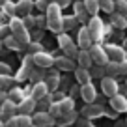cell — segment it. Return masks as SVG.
Masks as SVG:
<instances>
[{
	"label": "cell",
	"mask_w": 127,
	"mask_h": 127,
	"mask_svg": "<svg viewBox=\"0 0 127 127\" xmlns=\"http://www.w3.org/2000/svg\"><path fill=\"white\" fill-rule=\"evenodd\" d=\"M28 51H30L32 56H34V54H37V52H41V45L39 43H30L28 45Z\"/></svg>",
	"instance_id": "60d3db41"
},
{
	"label": "cell",
	"mask_w": 127,
	"mask_h": 127,
	"mask_svg": "<svg viewBox=\"0 0 127 127\" xmlns=\"http://www.w3.org/2000/svg\"><path fill=\"white\" fill-rule=\"evenodd\" d=\"M58 45H60V49L65 52L67 58H77V54H79V47L73 43V39L69 36L60 34V36H58Z\"/></svg>",
	"instance_id": "7a4b0ae2"
},
{
	"label": "cell",
	"mask_w": 127,
	"mask_h": 127,
	"mask_svg": "<svg viewBox=\"0 0 127 127\" xmlns=\"http://www.w3.org/2000/svg\"><path fill=\"white\" fill-rule=\"evenodd\" d=\"M32 123V116L28 114H17L15 118L6 120V127H30Z\"/></svg>",
	"instance_id": "52a82bcc"
},
{
	"label": "cell",
	"mask_w": 127,
	"mask_h": 127,
	"mask_svg": "<svg viewBox=\"0 0 127 127\" xmlns=\"http://www.w3.org/2000/svg\"><path fill=\"white\" fill-rule=\"evenodd\" d=\"M8 99H9V101H13V103H17V105H19L21 101L24 99V94H23V90H19V88H13V90L9 92Z\"/></svg>",
	"instance_id": "f1b7e54d"
},
{
	"label": "cell",
	"mask_w": 127,
	"mask_h": 127,
	"mask_svg": "<svg viewBox=\"0 0 127 127\" xmlns=\"http://www.w3.org/2000/svg\"><path fill=\"white\" fill-rule=\"evenodd\" d=\"M51 103H52V97H45V99H41V101H37V108H39V112H49V107H51Z\"/></svg>",
	"instance_id": "d6a6232c"
},
{
	"label": "cell",
	"mask_w": 127,
	"mask_h": 127,
	"mask_svg": "<svg viewBox=\"0 0 127 127\" xmlns=\"http://www.w3.org/2000/svg\"><path fill=\"white\" fill-rule=\"evenodd\" d=\"M6 99H8V95H6V92H2V90H0V105L4 103Z\"/></svg>",
	"instance_id": "c3c4849f"
},
{
	"label": "cell",
	"mask_w": 127,
	"mask_h": 127,
	"mask_svg": "<svg viewBox=\"0 0 127 127\" xmlns=\"http://www.w3.org/2000/svg\"><path fill=\"white\" fill-rule=\"evenodd\" d=\"M114 2H120V0H114Z\"/></svg>",
	"instance_id": "9f6ffc18"
},
{
	"label": "cell",
	"mask_w": 127,
	"mask_h": 127,
	"mask_svg": "<svg viewBox=\"0 0 127 127\" xmlns=\"http://www.w3.org/2000/svg\"><path fill=\"white\" fill-rule=\"evenodd\" d=\"M13 86V79L9 75H0V90L4 88H11Z\"/></svg>",
	"instance_id": "836d02e7"
},
{
	"label": "cell",
	"mask_w": 127,
	"mask_h": 127,
	"mask_svg": "<svg viewBox=\"0 0 127 127\" xmlns=\"http://www.w3.org/2000/svg\"><path fill=\"white\" fill-rule=\"evenodd\" d=\"M17 110H19V105L13 103V101H9V99H6L4 103L0 105V116H2V118H6V120L15 118V116H17Z\"/></svg>",
	"instance_id": "9c48e42d"
},
{
	"label": "cell",
	"mask_w": 127,
	"mask_h": 127,
	"mask_svg": "<svg viewBox=\"0 0 127 127\" xmlns=\"http://www.w3.org/2000/svg\"><path fill=\"white\" fill-rule=\"evenodd\" d=\"M54 64H56V67L62 69V71H75V69H77V65H75V62H73V58H67V56L56 58Z\"/></svg>",
	"instance_id": "ac0fdd59"
},
{
	"label": "cell",
	"mask_w": 127,
	"mask_h": 127,
	"mask_svg": "<svg viewBox=\"0 0 127 127\" xmlns=\"http://www.w3.org/2000/svg\"><path fill=\"white\" fill-rule=\"evenodd\" d=\"M4 43H6V47L11 49V51H19V49H21V43L15 39V36H8L4 39Z\"/></svg>",
	"instance_id": "1f68e13d"
},
{
	"label": "cell",
	"mask_w": 127,
	"mask_h": 127,
	"mask_svg": "<svg viewBox=\"0 0 127 127\" xmlns=\"http://www.w3.org/2000/svg\"><path fill=\"white\" fill-rule=\"evenodd\" d=\"M84 2V6H86V9H88V13H90L92 17L95 15V13L99 11V0H82Z\"/></svg>",
	"instance_id": "4316f807"
},
{
	"label": "cell",
	"mask_w": 127,
	"mask_h": 127,
	"mask_svg": "<svg viewBox=\"0 0 127 127\" xmlns=\"http://www.w3.org/2000/svg\"><path fill=\"white\" fill-rule=\"evenodd\" d=\"M49 95V86H47V82H36L34 84V88H32V97L36 101H41V99H45Z\"/></svg>",
	"instance_id": "9a60e30c"
},
{
	"label": "cell",
	"mask_w": 127,
	"mask_h": 127,
	"mask_svg": "<svg viewBox=\"0 0 127 127\" xmlns=\"http://www.w3.org/2000/svg\"><path fill=\"white\" fill-rule=\"evenodd\" d=\"M45 13H47V19H60V6L56 2H52Z\"/></svg>",
	"instance_id": "83f0119b"
},
{
	"label": "cell",
	"mask_w": 127,
	"mask_h": 127,
	"mask_svg": "<svg viewBox=\"0 0 127 127\" xmlns=\"http://www.w3.org/2000/svg\"><path fill=\"white\" fill-rule=\"evenodd\" d=\"M77 17H65L64 19V30H69V28H75L77 26Z\"/></svg>",
	"instance_id": "8d00e7d4"
},
{
	"label": "cell",
	"mask_w": 127,
	"mask_h": 127,
	"mask_svg": "<svg viewBox=\"0 0 127 127\" xmlns=\"http://www.w3.org/2000/svg\"><path fill=\"white\" fill-rule=\"evenodd\" d=\"M67 2H69V0H58V2H56V4H58L60 8H62V6H65V4H67Z\"/></svg>",
	"instance_id": "f907efd6"
},
{
	"label": "cell",
	"mask_w": 127,
	"mask_h": 127,
	"mask_svg": "<svg viewBox=\"0 0 127 127\" xmlns=\"http://www.w3.org/2000/svg\"><path fill=\"white\" fill-rule=\"evenodd\" d=\"M6 32H8L6 26H0V37H4V39H6Z\"/></svg>",
	"instance_id": "681fc988"
},
{
	"label": "cell",
	"mask_w": 127,
	"mask_h": 127,
	"mask_svg": "<svg viewBox=\"0 0 127 127\" xmlns=\"http://www.w3.org/2000/svg\"><path fill=\"white\" fill-rule=\"evenodd\" d=\"M75 79H77V82H79L80 86H84V84L92 82V73L88 71V69H84V67H77L75 69Z\"/></svg>",
	"instance_id": "ffe728a7"
},
{
	"label": "cell",
	"mask_w": 127,
	"mask_h": 127,
	"mask_svg": "<svg viewBox=\"0 0 127 127\" xmlns=\"http://www.w3.org/2000/svg\"><path fill=\"white\" fill-rule=\"evenodd\" d=\"M125 84H127V79H125Z\"/></svg>",
	"instance_id": "680465c9"
},
{
	"label": "cell",
	"mask_w": 127,
	"mask_h": 127,
	"mask_svg": "<svg viewBox=\"0 0 127 127\" xmlns=\"http://www.w3.org/2000/svg\"><path fill=\"white\" fill-rule=\"evenodd\" d=\"M105 69H107V73H108V77H118V75H122V71H120V64L118 62H108L107 65H105Z\"/></svg>",
	"instance_id": "d4e9b609"
},
{
	"label": "cell",
	"mask_w": 127,
	"mask_h": 127,
	"mask_svg": "<svg viewBox=\"0 0 127 127\" xmlns=\"http://www.w3.org/2000/svg\"><path fill=\"white\" fill-rule=\"evenodd\" d=\"M125 123H127V120H125Z\"/></svg>",
	"instance_id": "91938a15"
},
{
	"label": "cell",
	"mask_w": 127,
	"mask_h": 127,
	"mask_svg": "<svg viewBox=\"0 0 127 127\" xmlns=\"http://www.w3.org/2000/svg\"><path fill=\"white\" fill-rule=\"evenodd\" d=\"M60 108H62V114L73 112V97H65V99H62V101H60Z\"/></svg>",
	"instance_id": "4dcf8cb0"
},
{
	"label": "cell",
	"mask_w": 127,
	"mask_h": 127,
	"mask_svg": "<svg viewBox=\"0 0 127 127\" xmlns=\"http://www.w3.org/2000/svg\"><path fill=\"white\" fill-rule=\"evenodd\" d=\"M107 56H108V62L122 64L123 60H125V49L120 47V45H108L107 47Z\"/></svg>",
	"instance_id": "8992f818"
},
{
	"label": "cell",
	"mask_w": 127,
	"mask_h": 127,
	"mask_svg": "<svg viewBox=\"0 0 127 127\" xmlns=\"http://www.w3.org/2000/svg\"><path fill=\"white\" fill-rule=\"evenodd\" d=\"M0 75H9V65L0 64Z\"/></svg>",
	"instance_id": "ee69618b"
},
{
	"label": "cell",
	"mask_w": 127,
	"mask_h": 127,
	"mask_svg": "<svg viewBox=\"0 0 127 127\" xmlns=\"http://www.w3.org/2000/svg\"><path fill=\"white\" fill-rule=\"evenodd\" d=\"M80 127H95V125H92L90 120H82V122H80Z\"/></svg>",
	"instance_id": "bcb514c9"
},
{
	"label": "cell",
	"mask_w": 127,
	"mask_h": 127,
	"mask_svg": "<svg viewBox=\"0 0 127 127\" xmlns=\"http://www.w3.org/2000/svg\"><path fill=\"white\" fill-rule=\"evenodd\" d=\"M88 9H86V6H84V2H75V17H77V21H86L88 19Z\"/></svg>",
	"instance_id": "7402d4cb"
},
{
	"label": "cell",
	"mask_w": 127,
	"mask_h": 127,
	"mask_svg": "<svg viewBox=\"0 0 127 127\" xmlns=\"http://www.w3.org/2000/svg\"><path fill=\"white\" fill-rule=\"evenodd\" d=\"M101 90H103L105 95H108V97H114V95H118V82H116V79H112V77H105V79H101Z\"/></svg>",
	"instance_id": "5b68a950"
},
{
	"label": "cell",
	"mask_w": 127,
	"mask_h": 127,
	"mask_svg": "<svg viewBox=\"0 0 127 127\" xmlns=\"http://www.w3.org/2000/svg\"><path fill=\"white\" fill-rule=\"evenodd\" d=\"M32 122L36 123V125H39V127H51V125H56V118H52L49 112H39V110L34 114Z\"/></svg>",
	"instance_id": "ba28073f"
},
{
	"label": "cell",
	"mask_w": 127,
	"mask_h": 127,
	"mask_svg": "<svg viewBox=\"0 0 127 127\" xmlns=\"http://www.w3.org/2000/svg\"><path fill=\"white\" fill-rule=\"evenodd\" d=\"M80 97H82L84 101H86L88 105L95 103V99H97V92H95V86L92 82L84 84V86H80Z\"/></svg>",
	"instance_id": "30bf717a"
},
{
	"label": "cell",
	"mask_w": 127,
	"mask_h": 127,
	"mask_svg": "<svg viewBox=\"0 0 127 127\" xmlns=\"http://www.w3.org/2000/svg\"><path fill=\"white\" fill-rule=\"evenodd\" d=\"M116 13H120V15H123L127 19V0H120V2H116Z\"/></svg>",
	"instance_id": "e575fe53"
},
{
	"label": "cell",
	"mask_w": 127,
	"mask_h": 127,
	"mask_svg": "<svg viewBox=\"0 0 127 127\" xmlns=\"http://www.w3.org/2000/svg\"><path fill=\"white\" fill-rule=\"evenodd\" d=\"M49 114H51L52 118H58V116H62V108H60V103H51V107H49Z\"/></svg>",
	"instance_id": "d590c367"
},
{
	"label": "cell",
	"mask_w": 127,
	"mask_h": 127,
	"mask_svg": "<svg viewBox=\"0 0 127 127\" xmlns=\"http://www.w3.org/2000/svg\"><path fill=\"white\" fill-rule=\"evenodd\" d=\"M49 6H51V2H49V0H37V2H36V8L39 9V11H47Z\"/></svg>",
	"instance_id": "ab89813d"
},
{
	"label": "cell",
	"mask_w": 127,
	"mask_h": 127,
	"mask_svg": "<svg viewBox=\"0 0 127 127\" xmlns=\"http://www.w3.org/2000/svg\"><path fill=\"white\" fill-rule=\"evenodd\" d=\"M0 127H6V123H4V122H2V120H0Z\"/></svg>",
	"instance_id": "db71d44e"
},
{
	"label": "cell",
	"mask_w": 127,
	"mask_h": 127,
	"mask_svg": "<svg viewBox=\"0 0 127 127\" xmlns=\"http://www.w3.org/2000/svg\"><path fill=\"white\" fill-rule=\"evenodd\" d=\"M6 2H8V0H0V6H4V4H6Z\"/></svg>",
	"instance_id": "f5cc1de1"
},
{
	"label": "cell",
	"mask_w": 127,
	"mask_h": 127,
	"mask_svg": "<svg viewBox=\"0 0 127 127\" xmlns=\"http://www.w3.org/2000/svg\"><path fill=\"white\" fill-rule=\"evenodd\" d=\"M4 9L9 13V15H15V4H11V2H6V4H4Z\"/></svg>",
	"instance_id": "7bdbcfd3"
},
{
	"label": "cell",
	"mask_w": 127,
	"mask_h": 127,
	"mask_svg": "<svg viewBox=\"0 0 127 127\" xmlns=\"http://www.w3.org/2000/svg\"><path fill=\"white\" fill-rule=\"evenodd\" d=\"M30 127H39V125H36V123H32V125H30Z\"/></svg>",
	"instance_id": "11a10c76"
},
{
	"label": "cell",
	"mask_w": 127,
	"mask_h": 127,
	"mask_svg": "<svg viewBox=\"0 0 127 127\" xmlns=\"http://www.w3.org/2000/svg\"><path fill=\"white\" fill-rule=\"evenodd\" d=\"M75 120H77V114H75V112H67V114H62V116H58V118H56V125L65 127V125L75 123Z\"/></svg>",
	"instance_id": "44dd1931"
},
{
	"label": "cell",
	"mask_w": 127,
	"mask_h": 127,
	"mask_svg": "<svg viewBox=\"0 0 127 127\" xmlns=\"http://www.w3.org/2000/svg\"><path fill=\"white\" fill-rule=\"evenodd\" d=\"M88 52H90V56H92V60H94L95 65H107L108 64L107 51H105L101 45H92V47L88 49Z\"/></svg>",
	"instance_id": "3957f363"
},
{
	"label": "cell",
	"mask_w": 127,
	"mask_h": 127,
	"mask_svg": "<svg viewBox=\"0 0 127 127\" xmlns=\"http://www.w3.org/2000/svg\"><path fill=\"white\" fill-rule=\"evenodd\" d=\"M101 114H103V107H101V105L92 103V105H86V107L82 108V116L86 120H94V118H97V116H101Z\"/></svg>",
	"instance_id": "2e32d148"
},
{
	"label": "cell",
	"mask_w": 127,
	"mask_h": 127,
	"mask_svg": "<svg viewBox=\"0 0 127 127\" xmlns=\"http://www.w3.org/2000/svg\"><path fill=\"white\" fill-rule=\"evenodd\" d=\"M79 47H80V51H88V49L94 45V39H92V36H90V32H88V26H82L79 30Z\"/></svg>",
	"instance_id": "8fae6325"
},
{
	"label": "cell",
	"mask_w": 127,
	"mask_h": 127,
	"mask_svg": "<svg viewBox=\"0 0 127 127\" xmlns=\"http://www.w3.org/2000/svg\"><path fill=\"white\" fill-rule=\"evenodd\" d=\"M120 71H122V75H125V73H127V58L120 64Z\"/></svg>",
	"instance_id": "f6af8a7d"
},
{
	"label": "cell",
	"mask_w": 127,
	"mask_h": 127,
	"mask_svg": "<svg viewBox=\"0 0 127 127\" xmlns=\"http://www.w3.org/2000/svg\"><path fill=\"white\" fill-rule=\"evenodd\" d=\"M47 86H49L51 92H56L60 88V75H58V71H51V77L47 79Z\"/></svg>",
	"instance_id": "603a6c76"
},
{
	"label": "cell",
	"mask_w": 127,
	"mask_h": 127,
	"mask_svg": "<svg viewBox=\"0 0 127 127\" xmlns=\"http://www.w3.org/2000/svg\"><path fill=\"white\" fill-rule=\"evenodd\" d=\"M9 28H11L15 39L21 43V47H28V45H30V34H28V28L23 24V19L13 17L11 23H9Z\"/></svg>",
	"instance_id": "6da1fadb"
},
{
	"label": "cell",
	"mask_w": 127,
	"mask_h": 127,
	"mask_svg": "<svg viewBox=\"0 0 127 127\" xmlns=\"http://www.w3.org/2000/svg\"><path fill=\"white\" fill-rule=\"evenodd\" d=\"M32 9H34V0H19L15 4V13L21 17L32 15Z\"/></svg>",
	"instance_id": "4fadbf2b"
},
{
	"label": "cell",
	"mask_w": 127,
	"mask_h": 127,
	"mask_svg": "<svg viewBox=\"0 0 127 127\" xmlns=\"http://www.w3.org/2000/svg\"><path fill=\"white\" fill-rule=\"evenodd\" d=\"M110 21L114 24V28H127V19L123 15H120V13H112Z\"/></svg>",
	"instance_id": "cb8c5ba5"
},
{
	"label": "cell",
	"mask_w": 127,
	"mask_h": 127,
	"mask_svg": "<svg viewBox=\"0 0 127 127\" xmlns=\"http://www.w3.org/2000/svg\"><path fill=\"white\" fill-rule=\"evenodd\" d=\"M0 49H2V43H0Z\"/></svg>",
	"instance_id": "6f0895ef"
},
{
	"label": "cell",
	"mask_w": 127,
	"mask_h": 127,
	"mask_svg": "<svg viewBox=\"0 0 127 127\" xmlns=\"http://www.w3.org/2000/svg\"><path fill=\"white\" fill-rule=\"evenodd\" d=\"M88 32H90L94 41H99L103 37V23H101V19L97 15L90 17V21H88Z\"/></svg>",
	"instance_id": "277c9868"
},
{
	"label": "cell",
	"mask_w": 127,
	"mask_h": 127,
	"mask_svg": "<svg viewBox=\"0 0 127 127\" xmlns=\"http://www.w3.org/2000/svg\"><path fill=\"white\" fill-rule=\"evenodd\" d=\"M99 8L107 13H114L116 9V2L114 0H99Z\"/></svg>",
	"instance_id": "f546056e"
},
{
	"label": "cell",
	"mask_w": 127,
	"mask_h": 127,
	"mask_svg": "<svg viewBox=\"0 0 127 127\" xmlns=\"http://www.w3.org/2000/svg\"><path fill=\"white\" fill-rule=\"evenodd\" d=\"M47 28H51L52 32H60L64 30V19H47Z\"/></svg>",
	"instance_id": "484cf974"
},
{
	"label": "cell",
	"mask_w": 127,
	"mask_h": 127,
	"mask_svg": "<svg viewBox=\"0 0 127 127\" xmlns=\"http://www.w3.org/2000/svg\"><path fill=\"white\" fill-rule=\"evenodd\" d=\"M23 24L26 28H32V26H36V17H32V15H26L23 19Z\"/></svg>",
	"instance_id": "f35d334b"
},
{
	"label": "cell",
	"mask_w": 127,
	"mask_h": 127,
	"mask_svg": "<svg viewBox=\"0 0 127 127\" xmlns=\"http://www.w3.org/2000/svg\"><path fill=\"white\" fill-rule=\"evenodd\" d=\"M36 107H37V101L34 99V97H24L19 103V114H28L30 116L32 112L36 110Z\"/></svg>",
	"instance_id": "5bb4252c"
},
{
	"label": "cell",
	"mask_w": 127,
	"mask_h": 127,
	"mask_svg": "<svg viewBox=\"0 0 127 127\" xmlns=\"http://www.w3.org/2000/svg\"><path fill=\"white\" fill-rule=\"evenodd\" d=\"M80 94V86H73V90H71V95L75 97V95H79Z\"/></svg>",
	"instance_id": "7dc6e473"
},
{
	"label": "cell",
	"mask_w": 127,
	"mask_h": 127,
	"mask_svg": "<svg viewBox=\"0 0 127 127\" xmlns=\"http://www.w3.org/2000/svg\"><path fill=\"white\" fill-rule=\"evenodd\" d=\"M105 73H107L105 65H97V67L94 69V73H92V77H101V79H105Z\"/></svg>",
	"instance_id": "74e56055"
},
{
	"label": "cell",
	"mask_w": 127,
	"mask_h": 127,
	"mask_svg": "<svg viewBox=\"0 0 127 127\" xmlns=\"http://www.w3.org/2000/svg\"><path fill=\"white\" fill-rule=\"evenodd\" d=\"M36 26L45 28V26H47V19H45L43 15H37V17H36Z\"/></svg>",
	"instance_id": "b9f144b4"
},
{
	"label": "cell",
	"mask_w": 127,
	"mask_h": 127,
	"mask_svg": "<svg viewBox=\"0 0 127 127\" xmlns=\"http://www.w3.org/2000/svg\"><path fill=\"white\" fill-rule=\"evenodd\" d=\"M32 60H34V64H36L37 67H51L52 64H54V60L56 58H52L49 52H37V54H34L32 56Z\"/></svg>",
	"instance_id": "7c38bea8"
},
{
	"label": "cell",
	"mask_w": 127,
	"mask_h": 127,
	"mask_svg": "<svg viewBox=\"0 0 127 127\" xmlns=\"http://www.w3.org/2000/svg\"><path fill=\"white\" fill-rule=\"evenodd\" d=\"M77 62H79V67H84V69H90L92 65H94V60H92V56H90L88 51H79Z\"/></svg>",
	"instance_id": "d6986e66"
},
{
	"label": "cell",
	"mask_w": 127,
	"mask_h": 127,
	"mask_svg": "<svg viewBox=\"0 0 127 127\" xmlns=\"http://www.w3.org/2000/svg\"><path fill=\"white\" fill-rule=\"evenodd\" d=\"M122 47H123V49H125V52H127V39H125V41H123V45H122Z\"/></svg>",
	"instance_id": "816d5d0a"
},
{
	"label": "cell",
	"mask_w": 127,
	"mask_h": 127,
	"mask_svg": "<svg viewBox=\"0 0 127 127\" xmlns=\"http://www.w3.org/2000/svg\"><path fill=\"white\" fill-rule=\"evenodd\" d=\"M110 107L116 112H127V97L125 95H120V94L110 97Z\"/></svg>",
	"instance_id": "e0dca14e"
}]
</instances>
